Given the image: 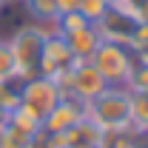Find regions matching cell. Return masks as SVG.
Listing matches in <instances>:
<instances>
[{
    "label": "cell",
    "instance_id": "8fae6325",
    "mask_svg": "<svg viewBox=\"0 0 148 148\" xmlns=\"http://www.w3.org/2000/svg\"><path fill=\"white\" fill-rule=\"evenodd\" d=\"M86 26H91V20H88V17H83L80 12H63V14L54 20V26H51V29H54L57 34H63V37H66V34H74V32L86 29Z\"/></svg>",
    "mask_w": 148,
    "mask_h": 148
},
{
    "label": "cell",
    "instance_id": "5bb4252c",
    "mask_svg": "<svg viewBox=\"0 0 148 148\" xmlns=\"http://www.w3.org/2000/svg\"><path fill=\"white\" fill-rule=\"evenodd\" d=\"M131 125L148 128V97L143 94H131Z\"/></svg>",
    "mask_w": 148,
    "mask_h": 148
},
{
    "label": "cell",
    "instance_id": "5b68a950",
    "mask_svg": "<svg viewBox=\"0 0 148 148\" xmlns=\"http://www.w3.org/2000/svg\"><path fill=\"white\" fill-rule=\"evenodd\" d=\"M17 91H20V108H26L29 114H34L37 120H43V117L63 100L60 86H57L51 77H43V74L17 83Z\"/></svg>",
    "mask_w": 148,
    "mask_h": 148
},
{
    "label": "cell",
    "instance_id": "9a60e30c",
    "mask_svg": "<svg viewBox=\"0 0 148 148\" xmlns=\"http://www.w3.org/2000/svg\"><path fill=\"white\" fill-rule=\"evenodd\" d=\"M20 106V91H17V80L14 83H0V111L12 114Z\"/></svg>",
    "mask_w": 148,
    "mask_h": 148
},
{
    "label": "cell",
    "instance_id": "7a4b0ae2",
    "mask_svg": "<svg viewBox=\"0 0 148 148\" xmlns=\"http://www.w3.org/2000/svg\"><path fill=\"white\" fill-rule=\"evenodd\" d=\"M86 114L103 131L128 128L131 125V91L125 86H108L103 94H97L91 103H86Z\"/></svg>",
    "mask_w": 148,
    "mask_h": 148
},
{
    "label": "cell",
    "instance_id": "8992f818",
    "mask_svg": "<svg viewBox=\"0 0 148 148\" xmlns=\"http://www.w3.org/2000/svg\"><path fill=\"white\" fill-rule=\"evenodd\" d=\"M137 23H140V20L134 17L125 6L111 3L108 9H106V14L94 23V29H97V34L103 37V40H111V43H123V46H128L131 37H134Z\"/></svg>",
    "mask_w": 148,
    "mask_h": 148
},
{
    "label": "cell",
    "instance_id": "30bf717a",
    "mask_svg": "<svg viewBox=\"0 0 148 148\" xmlns=\"http://www.w3.org/2000/svg\"><path fill=\"white\" fill-rule=\"evenodd\" d=\"M23 9H26V17L32 23H46V26H54V20L60 17V6L57 0H20Z\"/></svg>",
    "mask_w": 148,
    "mask_h": 148
},
{
    "label": "cell",
    "instance_id": "6da1fadb",
    "mask_svg": "<svg viewBox=\"0 0 148 148\" xmlns=\"http://www.w3.org/2000/svg\"><path fill=\"white\" fill-rule=\"evenodd\" d=\"M51 26L46 23H23L14 29V34L9 37V51L14 57V66H17V83L23 80H32L40 74V57H43V43L49 34Z\"/></svg>",
    "mask_w": 148,
    "mask_h": 148
},
{
    "label": "cell",
    "instance_id": "3957f363",
    "mask_svg": "<svg viewBox=\"0 0 148 148\" xmlns=\"http://www.w3.org/2000/svg\"><path fill=\"white\" fill-rule=\"evenodd\" d=\"M134 60H137V54L131 51L128 46L111 43V40H100V46H97L94 54L88 57V63L103 74V80H106L108 86H125V83H128L131 69H134Z\"/></svg>",
    "mask_w": 148,
    "mask_h": 148
},
{
    "label": "cell",
    "instance_id": "4fadbf2b",
    "mask_svg": "<svg viewBox=\"0 0 148 148\" xmlns=\"http://www.w3.org/2000/svg\"><path fill=\"white\" fill-rule=\"evenodd\" d=\"M17 80V66H14V57L9 51V43L0 40V83H14Z\"/></svg>",
    "mask_w": 148,
    "mask_h": 148
},
{
    "label": "cell",
    "instance_id": "2e32d148",
    "mask_svg": "<svg viewBox=\"0 0 148 148\" xmlns=\"http://www.w3.org/2000/svg\"><path fill=\"white\" fill-rule=\"evenodd\" d=\"M108 6H111L108 0H80V9H77V12H80L83 17H88L91 23H97V20L106 14Z\"/></svg>",
    "mask_w": 148,
    "mask_h": 148
},
{
    "label": "cell",
    "instance_id": "52a82bcc",
    "mask_svg": "<svg viewBox=\"0 0 148 148\" xmlns=\"http://www.w3.org/2000/svg\"><path fill=\"white\" fill-rule=\"evenodd\" d=\"M108 88V83L103 80V74L94 69L88 60H77L74 63L71 74H69V86H66V94L77 97L80 103H91L97 94H103Z\"/></svg>",
    "mask_w": 148,
    "mask_h": 148
},
{
    "label": "cell",
    "instance_id": "e0dca14e",
    "mask_svg": "<svg viewBox=\"0 0 148 148\" xmlns=\"http://www.w3.org/2000/svg\"><path fill=\"white\" fill-rule=\"evenodd\" d=\"M57 6H60V14L63 12H77L80 9V0H57Z\"/></svg>",
    "mask_w": 148,
    "mask_h": 148
},
{
    "label": "cell",
    "instance_id": "ba28073f",
    "mask_svg": "<svg viewBox=\"0 0 148 148\" xmlns=\"http://www.w3.org/2000/svg\"><path fill=\"white\" fill-rule=\"evenodd\" d=\"M86 117V103H80L71 94H63V100L43 117V131L46 134H66Z\"/></svg>",
    "mask_w": 148,
    "mask_h": 148
},
{
    "label": "cell",
    "instance_id": "7c38bea8",
    "mask_svg": "<svg viewBox=\"0 0 148 148\" xmlns=\"http://www.w3.org/2000/svg\"><path fill=\"white\" fill-rule=\"evenodd\" d=\"M125 88H128L131 94H143V97H148V63L145 60H134V69H131V77L128 83H125Z\"/></svg>",
    "mask_w": 148,
    "mask_h": 148
},
{
    "label": "cell",
    "instance_id": "9c48e42d",
    "mask_svg": "<svg viewBox=\"0 0 148 148\" xmlns=\"http://www.w3.org/2000/svg\"><path fill=\"white\" fill-rule=\"evenodd\" d=\"M100 40L103 37L97 34V29L91 26H86V29H80V32H74V34H66V43H69V49H71L74 60H88L94 54V49L100 46Z\"/></svg>",
    "mask_w": 148,
    "mask_h": 148
},
{
    "label": "cell",
    "instance_id": "277c9868",
    "mask_svg": "<svg viewBox=\"0 0 148 148\" xmlns=\"http://www.w3.org/2000/svg\"><path fill=\"white\" fill-rule=\"evenodd\" d=\"M74 63H77V60H74L66 37L57 34L54 29H49L46 43H43V57H40V74H43V77H51L57 86H60V91L66 94L69 74H71Z\"/></svg>",
    "mask_w": 148,
    "mask_h": 148
}]
</instances>
